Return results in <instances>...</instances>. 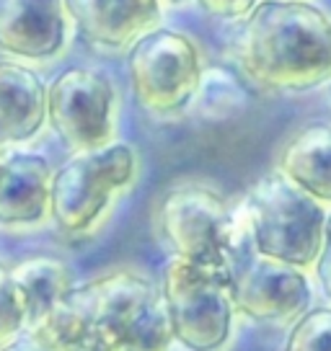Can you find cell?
<instances>
[{"mask_svg":"<svg viewBox=\"0 0 331 351\" xmlns=\"http://www.w3.org/2000/svg\"><path fill=\"white\" fill-rule=\"evenodd\" d=\"M52 165L45 155L8 147L0 155V228H36L49 217Z\"/></svg>","mask_w":331,"mask_h":351,"instance_id":"cell-12","label":"cell"},{"mask_svg":"<svg viewBox=\"0 0 331 351\" xmlns=\"http://www.w3.org/2000/svg\"><path fill=\"white\" fill-rule=\"evenodd\" d=\"M0 351H62V349H57L52 343L36 339L32 330H29L26 336H19V339L8 341L5 346H0Z\"/></svg>","mask_w":331,"mask_h":351,"instance_id":"cell-21","label":"cell"},{"mask_svg":"<svg viewBox=\"0 0 331 351\" xmlns=\"http://www.w3.org/2000/svg\"><path fill=\"white\" fill-rule=\"evenodd\" d=\"M8 274L26 313V330L39 326L73 289V276L67 263L52 256L23 258L8 269Z\"/></svg>","mask_w":331,"mask_h":351,"instance_id":"cell-15","label":"cell"},{"mask_svg":"<svg viewBox=\"0 0 331 351\" xmlns=\"http://www.w3.org/2000/svg\"><path fill=\"white\" fill-rule=\"evenodd\" d=\"M158 230L174 256L231 276L233 261L249 245L238 212L220 191L187 181L158 204Z\"/></svg>","mask_w":331,"mask_h":351,"instance_id":"cell-4","label":"cell"},{"mask_svg":"<svg viewBox=\"0 0 331 351\" xmlns=\"http://www.w3.org/2000/svg\"><path fill=\"white\" fill-rule=\"evenodd\" d=\"M236 62L264 90L323 86L331 80V16L310 0H259L241 21Z\"/></svg>","mask_w":331,"mask_h":351,"instance_id":"cell-2","label":"cell"},{"mask_svg":"<svg viewBox=\"0 0 331 351\" xmlns=\"http://www.w3.org/2000/svg\"><path fill=\"white\" fill-rule=\"evenodd\" d=\"M65 0H0V52L21 62H49L70 39Z\"/></svg>","mask_w":331,"mask_h":351,"instance_id":"cell-10","label":"cell"},{"mask_svg":"<svg viewBox=\"0 0 331 351\" xmlns=\"http://www.w3.org/2000/svg\"><path fill=\"white\" fill-rule=\"evenodd\" d=\"M231 300L236 313L256 323H295L310 307V282L306 269L264 258L243 248L231 269Z\"/></svg>","mask_w":331,"mask_h":351,"instance_id":"cell-9","label":"cell"},{"mask_svg":"<svg viewBox=\"0 0 331 351\" xmlns=\"http://www.w3.org/2000/svg\"><path fill=\"white\" fill-rule=\"evenodd\" d=\"M78 36L106 52L130 49L163 16L161 0H65Z\"/></svg>","mask_w":331,"mask_h":351,"instance_id":"cell-11","label":"cell"},{"mask_svg":"<svg viewBox=\"0 0 331 351\" xmlns=\"http://www.w3.org/2000/svg\"><path fill=\"white\" fill-rule=\"evenodd\" d=\"M236 212L254 253L306 271L313 269L329 212L279 171L256 181Z\"/></svg>","mask_w":331,"mask_h":351,"instance_id":"cell-3","label":"cell"},{"mask_svg":"<svg viewBox=\"0 0 331 351\" xmlns=\"http://www.w3.org/2000/svg\"><path fill=\"white\" fill-rule=\"evenodd\" d=\"M197 5L205 13L215 16V19L243 21L259 5V0H197Z\"/></svg>","mask_w":331,"mask_h":351,"instance_id":"cell-19","label":"cell"},{"mask_svg":"<svg viewBox=\"0 0 331 351\" xmlns=\"http://www.w3.org/2000/svg\"><path fill=\"white\" fill-rule=\"evenodd\" d=\"M205 73L199 44L176 29L155 26L127 49L130 88L153 117H176L192 109Z\"/></svg>","mask_w":331,"mask_h":351,"instance_id":"cell-6","label":"cell"},{"mask_svg":"<svg viewBox=\"0 0 331 351\" xmlns=\"http://www.w3.org/2000/svg\"><path fill=\"white\" fill-rule=\"evenodd\" d=\"M277 171L308 197L331 204V124L310 121L300 127L279 150Z\"/></svg>","mask_w":331,"mask_h":351,"instance_id":"cell-14","label":"cell"},{"mask_svg":"<svg viewBox=\"0 0 331 351\" xmlns=\"http://www.w3.org/2000/svg\"><path fill=\"white\" fill-rule=\"evenodd\" d=\"M285 351H331V305L308 307L293 323Z\"/></svg>","mask_w":331,"mask_h":351,"instance_id":"cell-16","label":"cell"},{"mask_svg":"<svg viewBox=\"0 0 331 351\" xmlns=\"http://www.w3.org/2000/svg\"><path fill=\"white\" fill-rule=\"evenodd\" d=\"M313 271H316V282L321 287V295L326 297V302L331 305V212L326 215V230H323V245L316 263H313Z\"/></svg>","mask_w":331,"mask_h":351,"instance_id":"cell-20","label":"cell"},{"mask_svg":"<svg viewBox=\"0 0 331 351\" xmlns=\"http://www.w3.org/2000/svg\"><path fill=\"white\" fill-rule=\"evenodd\" d=\"M168 351H174V349H168Z\"/></svg>","mask_w":331,"mask_h":351,"instance_id":"cell-25","label":"cell"},{"mask_svg":"<svg viewBox=\"0 0 331 351\" xmlns=\"http://www.w3.org/2000/svg\"><path fill=\"white\" fill-rule=\"evenodd\" d=\"M32 333L62 351H168L176 343L161 289L127 269L73 287Z\"/></svg>","mask_w":331,"mask_h":351,"instance_id":"cell-1","label":"cell"},{"mask_svg":"<svg viewBox=\"0 0 331 351\" xmlns=\"http://www.w3.org/2000/svg\"><path fill=\"white\" fill-rule=\"evenodd\" d=\"M47 124V83L21 60H0V147L32 143Z\"/></svg>","mask_w":331,"mask_h":351,"instance_id":"cell-13","label":"cell"},{"mask_svg":"<svg viewBox=\"0 0 331 351\" xmlns=\"http://www.w3.org/2000/svg\"><path fill=\"white\" fill-rule=\"evenodd\" d=\"M5 150H8V147H0V155H3V153H5Z\"/></svg>","mask_w":331,"mask_h":351,"instance_id":"cell-23","label":"cell"},{"mask_svg":"<svg viewBox=\"0 0 331 351\" xmlns=\"http://www.w3.org/2000/svg\"><path fill=\"white\" fill-rule=\"evenodd\" d=\"M23 330H26V313L13 289L8 266L0 263V346L19 339Z\"/></svg>","mask_w":331,"mask_h":351,"instance_id":"cell-18","label":"cell"},{"mask_svg":"<svg viewBox=\"0 0 331 351\" xmlns=\"http://www.w3.org/2000/svg\"><path fill=\"white\" fill-rule=\"evenodd\" d=\"M163 5H179V3H184V0H161Z\"/></svg>","mask_w":331,"mask_h":351,"instance_id":"cell-22","label":"cell"},{"mask_svg":"<svg viewBox=\"0 0 331 351\" xmlns=\"http://www.w3.org/2000/svg\"><path fill=\"white\" fill-rule=\"evenodd\" d=\"M329 93H331V80H329Z\"/></svg>","mask_w":331,"mask_h":351,"instance_id":"cell-24","label":"cell"},{"mask_svg":"<svg viewBox=\"0 0 331 351\" xmlns=\"http://www.w3.org/2000/svg\"><path fill=\"white\" fill-rule=\"evenodd\" d=\"M231 276L174 256L163 269L161 295L174 341L187 351H222L231 343L236 307Z\"/></svg>","mask_w":331,"mask_h":351,"instance_id":"cell-7","label":"cell"},{"mask_svg":"<svg viewBox=\"0 0 331 351\" xmlns=\"http://www.w3.org/2000/svg\"><path fill=\"white\" fill-rule=\"evenodd\" d=\"M218 86H220V90H215V86H212L210 80H207V75H205L202 88H199V93H197V101H194L202 114L215 117V119L236 111L243 101L241 90H238V86L233 83V77L228 75V73H218Z\"/></svg>","mask_w":331,"mask_h":351,"instance_id":"cell-17","label":"cell"},{"mask_svg":"<svg viewBox=\"0 0 331 351\" xmlns=\"http://www.w3.org/2000/svg\"><path fill=\"white\" fill-rule=\"evenodd\" d=\"M117 111V88L96 67H67L47 83V124L73 153L114 143Z\"/></svg>","mask_w":331,"mask_h":351,"instance_id":"cell-8","label":"cell"},{"mask_svg":"<svg viewBox=\"0 0 331 351\" xmlns=\"http://www.w3.org/2000/svg\"><path fill=\"white\" fill-rule=\"evenodd\" d=\"M135 178L137 153L127 143L73 153L52 173L49 219L67 235L91 232Z\"/></svg>","mask_w":331,"mask_h":351,"instance_id":"cell-5","label":"cell"}]
</instances>
